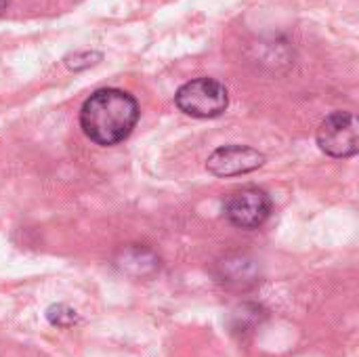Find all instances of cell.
I'll use <instances>...</instances> for the list:
<instances>
[{
  "mask_svg": "<svg viewBox=\"0 0 359 357\" xmlns=\"http://www.w3.org/2000/svg\"><path fill=\"white\" fill-rule=\"evenodd\" d=\"M175 103L183 114H187L191 118L208 120V118L221 116L227 109L229 93L225 88V84H221L219 80L202 76V78L185 82L177 90Z\"/></svg>",
  "mask_w": 359,
  "mask_h": 357,
  "instance_id": "7a4b0ae2",
  "label": "cell"
},
{
  "mask_svg": "<svg viewBox=\"0 0 359 357\" xmlns=\"http://www.w3.org/2000/svg\"><path fill=\"white\" fill-rule=\"evenodd\" d=\"M318 145L332 158H353L359 151V122L351 112H332L318 128Z\"/></svg>",
  "mask_w": 359,
  "mask_h": 357,
  "instance_id": "3957f363",
  "label": "cell"
},
{
  "mask_svg": "<svg viewBox=\"0 0 359 357\" xmlns=\"http://www.w3.org/2000/svg\"><path fill=\"white\" fill-rule=\"evenodd\" d=\"M139 103L120 88L95 90L80 109V128L97 145H118L137 126Z\"/></svg>",
  "mask_w": 359,
  "mask_h": 357,
  "instance_id": "6da1fadb",
  "label": "cell"
},
{
  "mask_svg": "<svg viewBox=\"0 0 359 357\" xmlns=\"http://www.w3.org/2000/svg\"><path fill=\"white\" fill-rule=\"evenodd\" d=\"M265 164V156L248 145H223L210 154L206 168L215 177H240L248 175Z\"/></svg>",
  "mask_w": 359,
  "mask_h": 357,
  "instance_id": "5b68a950",
  "label": "cell"
},
{
  "mask_svg": "<svg viewBox=\"0 0 359 357\" xmlns=\"http://www.w3.org/2000/svg\"><path fill=\"white\" fill-rule=\"evenodd\" d=\"M8 2H11V0H0V13H4V11H6Z\"/></svg>",
  "mask_w": 359,
  "mask_h": 357,
  "instance_id": "30bf717a",
  "label": "cell"
},
{
  "mask_svg": "<svg viewBox=\"0 0 359 357\" xmlns=\"http://www.w3.org/2000/svg\"><path fill=\"white\" fill-rule=\"evenodd\" d=\"M217 278L221 284L246 288L257 284V263L248 257L233 255L217 265Z\"/></svg>",
  "mask_w": 359,
  "mask_h": 357,
  "instance_id": "52a82bcc",
  "label": "cell"
},
{
  "mask_svg": "<svg viewBox=\"0 0 359 357\" xmlns=\"http://www.w3.org/2000/svg\"><path fill=\"white\" fill-rule=\"evenodd\" d=\"M271 198L261 187H242L227 196L223 204L225 219L240 229H257L271 215Z\"/></svg>",
  "mask_w": 359,
  "mask_h": 357,
  "instance_id": "277c9868",
  "label": "cell"
},
{
  "mask_svg": "<svg viewBox=\"0 0 359 357\" xmlns=\"http://www.w3.org/2000/svg\"><path fill=\"white\" fill-rule=\"evenodd\" d=\"M101 61V53H74V57H67V67L69 69H84Z\"/></svg>",
  "mask_w": 359,
  "mask_h": 357,
  "instance_id": "9c48e42d",
  "label": "cell"
},
{
  "mask_svg": "<svg viewBox=\"0 0 359 357\" xmlns=\"http://www.w3.org/2000/svg\"><path fill=\"white\" fill-rule=\"evenodd\" d=\"M46 320L57 328H72L78 322V314L69 305L59 303V305H50L46 309Z\"/></svg>",
  "mask_w": 359,
  "mask_h": 357,
  "instance_id": "ba28073f",
  "label": "cell"
},
{
  "mask_svg": "<svg viewBox=\"0 0 359 357\" xmlns=\"http://www.w3.org/2000/svg\"><path fill=\"white\" fill-rule=\"evenodd\" d=\"M114 263L122 274H126L130 278H149L160 269V257L151 248L141 246V244L124 246L116 255Z\"/></svg>",
  "mask_w": 359,
  "mask_h": 357,
  "instance_id": "8992f818",
  "label": "cell"
}]
</instances>
